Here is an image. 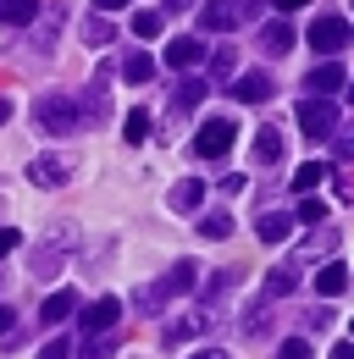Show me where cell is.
<instances>
[{
    "mask_svg": "<svg viewBox=\"0 0 354 359\" xmlns=\"http://www.w3.org/2000/svg\"><path fill=\"white\" fill-rule=\"evenodd\" d=\"M266 326H271V299H255V304L244 310V332H249V337H261Z\"/></svg>",
    "mask_w": 354,
    "mask_h": 359,
    "instance_id": "cell-28",
    "label": "cell"
},
{
    "mask_svg": "<svg viewBox=\"0 0 354 359\" xmlns=\"http://www.w3.org/2000/svg\"><path fill=\"white\" fill-rule=\"evenodd\" d=\"M111 39H117V28H111V17H105V11L84 17V45H88V50H105Z\"/></svg>",
    "mask_w": 354,
    "mask_h": 359,
    "instance_id": "cell-22",
    "label": "cell"
},
{
    "mask_svg": "<svg viewBox=\"0 0 354 359\" xmlns=\"http://www.w3.org/2000/svg\"><path fill=\"white\" fill-rule=\"evenodd\" d=\"M72 172H78L72 155H34V161H28V182H34V188H67Z\"/></svg>",
    "mask_w": 354,
    "mask_h": 359,
    "instance_id": "cell-7",
    "label": "cell"
},
{
    "mask_svg": "<svg viewBox=\"0 0 354 359\" xmlns=\"http://www.w3.org/2000/svg\"><path fill=\"white\" fill-rule=\"evenodd\" d=\"M122 6H133V0H94V11H122Z\"/></svg>",
    "mask_w": 354,
    "mask_h": 359,
    "instance_id": "cell-42",
    "label": "cell"
},
{
    "mask_svg": "<svg viewBox=\"0 0 354 359\" xmlns=\"http://www.w3.org/2000/svg\"><path fill=\"white\" fill-rule=\"evenodd\" d=\"M277 359H315L310 354V337H288V343L277 348Z\"/></svg>",
    "mask_w": 354,
    "mask_h": 359,
    "instance_id": "cell-33",
    "label": "cell"
},
{
    "mask_svg": "<svg viewBox=\"0 0 354 359\" xmlns=\"http://www.w3.org/2000/svg\"><path fill=\"white\" fill-rule=\"evenodd\" d=\"M122 78H128V83H150V78H155V61H150L144 50H128V55H122Z\"/></svg>",
    "mask_w": 354,
    "mask_h": 359,
    "instance_id": "cell-26",
    "label": "cell"
},
{
    "mask_svg": "<svg viewBox=\"0 0 354 359\" xmlns=\"http://www.w3.org/2000/svg\"><path fill=\"white\" fill-rule=\"evenodd\" d=\"M72 249H78V226H72V222H55V226H50V238L28 255V271H34L39 282H50V276H61V266H67Z\"/></svg>",
    "mask_w": 354,
    "mask_h": 359,
    "instance_id": "cell-2",
    "label": "cell"
},
{
    "mask_svg": "<svg viewBox=\"0 0 354 359\" xmlns=\"http://www.w3.org/2000/svg\"><path fill=\"white\" fill-rule=\"evenodd\" d=\"M343 83H349V72H343V61H338V55H332V61H321V67H310V78H305V89L321 94V100H332Z\"/></svg>",
    "mask_w": 354,
    "mask_h": 359,
    "instance_id": "cell-10",
    "label": "cell"
},
{
    "mask_svg": "<svg viewBox=\"0 0 354 359\" xmlns=\"http://www.w3.org/2000/svg\"><path fill=\"white\" fill-rule=\"evenodd\" d=\"M315 182H327V166H321V161H305V166L294 172L288 188H294V194H315Z\"/></svg>",
    "mask_w": 354,
    "mask_h": 359,
    "instance_id": "cell-27",
    "label": "cell"
},
{
    "mask_svg": "<svg viewBox=\"0 0 354 359\" xmlns=\"http://www.w3.org/2000/svg\"><path fill=\"white\" fill-rule=\"evenodd\" d=\"M232 138H238V122H232V116H205V122H199V133H194V155L221 161V155L232 149Z\"/></svg>",
    "mask_w": 354,
    "mask_h": 359,
    "instance_id": "cell-4",
    "label": "cell"
},
{
    "mask_svg": "<svg viewBox=\"0 0 354 359\" xmlns=\"http://www.w3.org/2000/svg\"><path fill=\"white\" fill-rule=\"evenodd\" d=\"M205 326H211V315H183V320H172V326H166L161 337H166V348H177V343H188V337H199Z\"/></svg>",
    "mask_w": 354,
    "mask_h": 359,
    "instance_id": "cell-21",
    "label": "cell"
},
{
    "mask_svg": "<svg viewBox=\"0 0 354 359\" xmlns=\"http://www.w3.org/2000/svg\"><path fill=\"white\" fill-rule=\"evenodd\" d=\"M84 359H111V337H88V343H84Z\"/></svg>",
    "mask_w": 354,
    "mask_h": 359,
    "instance_id": "cell-37",
    "label": "cell"
},
{
    "mask_svg": "<svg viewBox=\"0 0 354 359\" xmlns=\"http://www.w3.org/2000/svg\"><path fill=\"white\" fill-rule=\"evenodd\" d=\"M249 11H255L249 0H211V6H199V28L205 34H232Z\"/></svg>",
    "mask_w": 354,
    "mask_h": 359,
    "instance_id": "cell-8",
    "label": "cell"
},
{
    "mask_svg": "<svg viewBox=\"0 0 354 359\" xmlns=\"http://www.w3.org/2000/svg\"><path fill=\"white\" fill-rule=\"evenodd\" d=\"M61 28H67V6H39V17L28 22V50L50 55L55 39H61Z\"/></svg>",
    "mask_w": 354,
    "mask_h": 359,
    "instance_id": "cell-6",
    "label": "cell"
},
{
    "mask_svg": "<svg viewBox=\"0 0 354 359\" xmlns=\"http://www.w3.org/2000/svg\"><path fill=\"white\" fill-rule=\"evenodd\" d=\"M299 133H305L310 144L332 138V133H338V100H321V94L299 100Z\"/></svg>",
    "mask_w": 354,
    "mask_h": 359,
    "instance_id": "cell-3",
    "label": "cell"
},
{
    "mask_svg": "<svg viewBox=\"0 0 354 359\" xmlns=\"http://www.w3.org/2000/svg\"><path fill=\"white\" fill-rule=\"evenodd\" d=\"M277 6V17H288V11H299V6H310V0H271Z\"/></svg>",
    "mask_w": 354,
    "mask_h": 359,
    "instance_id": "cell-41",
    "label": "cell"
},
{
    "mask_svg": "<svg viewBox=\"0 0 354 359\" xmlns=\"http://www.w3.org/2000/svg\"><path fill=\"white\" fill-rule=\"evenodd\" d=\"M315 293H321V299H343V293H349V266H343V260H327V266L315 271Z\"/></svg>",
    "mask_w": 354,
    "mask_h": 359,
    "instance_id": "cell-14",
    "label": "cell"
},
{
    "mask_svg": "<svg viewBox=\"0 0 354 359\" xmlns=\"http://www.w3.org/2000/svg\"><path fill=\"white\" fill-rule=\"evenodd\" d=\"M34 122H39V133H50V138H72L78 128H84L78 94H61V89L39 94V100H34Z\"/></svg>",
    "mask_w": 354,
    "mask_h": 359,
    "instance_id": "cell-1",
    "label": "cell"
},
{
    "mask_svg": "<svg viewBox=\"0 0 354 359\" xmlns=\"http://www.w3.org/2000/svg\"><path fill=\"white\" fill-rule=\"evenodd\" d=\"M227 232H232V216H227V210H205V216H199V238H227Z\"/></svg>",
    "mask_w": 354,
    "mask_h": 359,
    "instance_id": "cell-29",
    "label": "cell"
},
{
    "mask_svg": "<svg viewBox=\"0 0 354 359\" xmlns=\"http://www.w3.org/2000/svg\"><path fill=\"white\" fill-rule=\"evenodd\" d=\"M199 260H177L172 271H166V276H161V287H166V299H177V293H194V287H199Z\"/></svg>",
    "mask_w": 354,
    "mask_h": 359,
    "instance_id": "cell-13",
    "label": "cell"
},
{
    "mask_svg": "<svg viewBox=\"0 0 354 359\" xmlns=\"http://www.w3.org/2000/svg\"><path fill=\"white\" fill-rule=\"evenodd\" d=\"M166 304H172V299H166V287H161V282H144V287L133 293V310H138V315H161Z\"/></svg>",
    "mask_w": 354,
    "mask_h": 359,
    "instance_id": "cell-24",
    "label": "cell"
},
{
    "mask_svg": "<svg viewBox=\"0 0 354 359\" xmlns=\"http://www.w3.org/2000/svg\"><path fill=\"white\" fill-rule=\"evenodd\" d=\"M332 359H354V348H349V343H338V348H332Z\"/></svg>",
    "mask_w": 354,
    "mask_h": 359,
    "instance_id": "cell-44",
    "label": "cell"
},
{
    "mask_svg": "<svg viewBox=\"0 0 354 359\" xmlns=\"http://www.w3.org/2000/svg\"><path fill=\"white\" fill-rule=\"evenodd\" d=\"M188 359H227L221 348H199V354H188Z\"/></svg>",
    "mask_w": 354,
    "mask_h": 359,
    "instance_id": "cell-43",
    "label": "cell"
},
{
    "mask_svg": "<svg viewBox=\"0 0 354 359\" xmlns=\"http://www.w3.org/2000/svg\"><path fill=\"white\" fill-rule=\"evenodd\" d=\"M166 205H172L177 216H194V210L205 205V182H199V177H183V182H172V194H166Z\"/></svg>",
    "mask_w": 354,
    "mask_h": 359,
    "instance_id": "cell-11",
    "label": "cell"
},
{
    "mask_svg": "<svg viewBox=\"0 0 354 359\" xmlns=\"http://www.w3.org/2000/svg\"><path fill=\"white\" fill-rule=\"evenodd\" d=\"M11 326H17V310H11V304H0V337H6Z\"/></svg>",
    "mask_w": 354,
    "mask_h": 359,
    "instance_id": "cell-40",
    "label": "cell"
},
{
    "mask_svg": "<svg viewBox=\"0 0 354 359\" xmlns=\"http://www.w3.org/2000/svg\"><path fill=\"white\" fill-rule=\"evenodd\" d=\"M17 243H22V232H17V226H0V260H6Z\"/></svg>",
    "mask_w": 354,
    "mask_h": 359,
    "instance_id": "cell-38",
    "label": "cell"
},
{
    "mask_svg": "<svg viewBox=\"0 0 354 359\" xmlns=\"http://www.w3.org/2000/svg\"><path fill=\"white\" fill-rule=\"evenodd\" d=\"M261 50H266V55H288V50H294L288 17H266V22H261Z\"/></svg>",
    "mask_w": 354,
    "mask_h": 359,
    "instance_id": "cell-12",
    "label": "cell"
},
{
    "mask_svg": "<svg viewBox=\"0 0 354 359\" xmlns=\"http://www.w3.org/2000/svg\"><path fill=\"white\" fill-rule=\"evenodd\" d=\"M39 359H72V343H67V337H50L39 348Z\"/></svg>",
    "mask_w": 354,
    "mask_h": 359,
    "instance_id": "cell-36",
    "label": "cell"
},
{
    "mask_svg": "<svg viewBox=\"0 0 354 359\" xmlns=\"http://www.w3.org/2000/svg\"><path fill=\"white\" fill-rule=\"evenodd\" d=\"M122 133H128V144H144V133H150V111H128Z\"/></svg>",
    "mask_w": 354,
    "mask_h": 359,
    "instance_id": "cell-32",
    "label": "cell"
},
{
    "mask_svg": "<svg viewBox=\"0 0 354 359\" xmlns=\"http://www.w3.org/2000/svg\"><path fill=\"white\" fill-rule=\"evenodd\" d=\"M310 50H321V55L349 50V17H343V11H321V17L310 22Z\"/></svg>",
    "mask_w": 354,
    "mask_h": 359,
    "instance_id": "cell-5",
    "label": "cell"
},
{
    "mask_svg": "<svg viewBox=\"0 0 354 359\" xmlns=\"http://www.w3.org/2000/svg\"><path fill=\"white\" fill-rule=\"evenodd\" d=\"M188 6H194V0H166V11H188Z\"/></svg>",
    "mask_w": 354,
    "mask_h": 359,
    "instance_id": "cell-46",
    "label": "cell"
},
{
    "mask_svg": "<svg viewBox=\"0 0 354 359\" xmlns=\"http://www.w3.org/2000/svg\"><path fill=\"white\" fill-rule=\"evenodd\" d=\"M299 287V266H271V276H266V287H261V299H288Z\"/></svg>",
    "mask_w": 354,
    "mask_h": 359,
    "instance_id": "cell-20",
    "label": "cell"
},
{
    "mask_svg": "<svg viewBox=\"0 0 354 359\" xmlns=\"http://www.w3.org/2000/svg\"><path fill=\"white\" fill-rule=\"evenodd\" d=\"M78 320H84V337H105V332L122 320V299H111V293H105V299H94Z\"/></svg>",
    "mask_w": 354,
    "mask_h": 359,
    "instance_id": "cell-9",
    "label": "cell"
},
{
    "mask_svg": "<svg viewBox=\"0 0 354 359\" xmlns=\"http://www.w3.org/2000/svg\"><path fill=\"white\" fill-rule=\"evenodd\" d=\"M232 67H238L232 50H216V55H211V72H216V78H232Z\"/></svg>",
    "mask_w": 354,
    "mask_h": 359,
    "instance_id": "cell-34",
    "label": "cell"
},
{
    "mask_svg": "<svg viewBox=\"0 0 354 359\" xmlns=\"http://www.w3.org/2000/svg\"><path fill=\"white\" fill-rule=\"evenodd\" d=\"M205 83H199V78H183V83H177L172 89V116H194V111H199V105H205Z\"/></svg>",
    "mask_w": 354,
    "mask_h": 359,
    "instance_id": "cell-15",
    "label": "cell"
},
{
    "mask_svg": "<svg viewBox=\"0 0 354 359\" xmlns=\"http://www.w3.org/2000/svg\"><path fill=\"white\" fill-rule=\"evenodd\" d=\"M255 232H261V243H288V238H294V216H288V210H261Z\"/></svg>",
    "mask_w": 354,
    "mask_h": 359,
    "instance_id": "cell-17",
    "label": "cell"
},
{
    "mask_svg": "<svg viewBox=\"0 0 354 359\" xmlns=\"http://www.w3.org/2000/svg\"><path fill=\"white\" fill-rule=\"evenodd\" d=\"M255 161H261V166H277V161H282V133H277V128H261V133H255Z\"/></svg>",
    "mask_w": 354,
    "mask_h": 359,
    "instance_id": "cell-25",
    "label": "cell"
},
{
    "mask_svg": "<svg viewBox=\"0 0 354 359\" xmlns=\"http://www.w3.org/2000/svg\"><path fill=\"white\" fill-rule=\"evenodd\" d=\"M0 122H11V100L6 94H0Z\"/></svg>",
    "mask_w": 354,
    "mask_h": 359,
    "instance_id": "cell-45",
    "label": "cell"
},
{
    "mask_svg": "<svg viewBox=\"0 0 354 359\" xmlns=\"http://www.w3.org/2000/svg\"><path fill=\"white\" fill-rule=\"evenodd\" d=\"M244 188H249L244 172H227V177H221V194H244Z\"/></svg>",
    "mask_w": 354,
    "mask_h": 359,
    "instance_id": "cell-39",
    "label": "cell"
},
{
    "mask_svg": "<svg viewBox=\"0 0 354 359\" xmlns=\"http://www.w3.org/2000/svg\"><path fill=\"white\" fill-rule=\"evenodd\" d=\"M166 28V17L161 11H133V39H155Z\"/></svg>",
    "mask_w": 354,
    "mask_h": 359,
    "instance_id": "cell-30",
    "label": "cell"
},
{
    "mask_svg": "<svg viewBox=\"0 0 354 359\" xmlns=\"http://www.w3.org/2000/svg\"><path fill=\"white\" fill-rule=\"evenodd\" d=\"M232 100H244V105H261V100H271V78L266 72H244V78H232Z\"/></svg>",
    "mask_w": 354,
    "mask_h": 359,
    "instance_id": "cell-16",
    "label": "cell"
},
{
    "mask_svg": "<svg viewBox=\"0 0 354 359\" xmlns=\"http://www.w3.org/2000/svg\"><path fill=\"white\" fill-rule=\"evenodd\" d=\"M39 17V0H0V22L6 28H28Z\"/></svg>",
    "mask_w": 354,
    "mask_h": 359,
    "instance_id": "cell-23",
    "label": "cell"
},
{
    "mask_svg": "<svg viewBox=\"0 0 354 359\" xmlns=\"http://www.w3.org/2000/svg\"><path fill=\"white\" fill-rule=\"evenodd\" d=\"M232 282H238V276H232V271H216V276H211V282H205V299H221V293H227V287H232Z\"/></svg>",
    "mask_w": 354,
    "mask_h": 359,
    "instance_id": "cell-35",
    "label": "cell"
},
{
    "mask_svg": "<svg viewBox=\"0 0 354 359\" xmlns=\"http://www.w3.org/2000/svg\"><path fill=\"white\" fill-rule=\"evenodd\" d=\"M315 222H327V205H321L315 194H305V199H299V210H294V226H315Z\"/></svg>",
    "mask_w": 354,
    "mask_h": 359,
    "instance_id": "cell-31",
    "label": "cell"
},
{
    "mask_svg": "<svg viewBox=\"0 0 354 359\" xmlns=\"http://www.w3.org/2000/svg\"><path fill=\"white\" fill-rule=\"evenodd\" d=\"M199 61H205V45H199V39H172V45H166V67H172V72H188V67H199Z\"/></svg>",
    "mask_w": 354,
    "mask_h": 359,
    "instance_id": "cell-18",
    "label": "cell"
},
{
    "mask_svg": "<svg viewBox=\"0 0 354 359\" xmlns=\"http://www.w3.org/2000/svg\"><path fill=\"white\" fill-rule=\"evenodd\" d=\"M72 310H78V293H67V287H55V293H50V299L39 304V320H44V326H61V320H67Z\"/></svg>",
    "mask_w": 354,
    "mask_h": 359,
    "instance_id": "cell-19",
    "label": "cell"
}]
</instances>
